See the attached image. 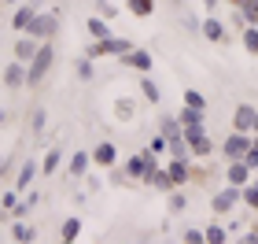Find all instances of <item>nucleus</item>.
Listing matches in <instances>:
<instances>
[{"label": "nucleus", "instance_id": "1", "mask_svg": "<svg viewBox=\"0 0 258 244\" xmlns=\"http://www.w3.org/2000/svg\"><path fill=\"white\" fill-rule=\"evenodd\" d=\"M162 167V163H159V156L155 152H151V148L144 144V148H140V152H133V156H129L125 159V170H129V178H133V181H151V174H155Z\"/></svg>", "mask_w": 258, "mask_h": 244}, {"label": "nucleus", "instance_id": "2", "mask_svg": "<svg viewBox=\"0 0 258 244\" xmlns=\"http://www.w3.org/2000/svg\"><path fill=\"white\" fill-rule=\"evenodd\" d=\"M52 67H55V41H44V44H41V52L30 60V78H26V89H37L41 81L52 74Z\"/></svg>", "mask_w": 258, "mask_h": 244}, {"label": "nucleus", "instance_id": "3", "mask_svg": "<svg viewBox=\"0 0 258 244\" xmlns=\"http://www.w3.org/2000/svg\"><path fill=\"white\" fill-rule=\"evenodd\" d=\"M184 141H188V148H192L196 159H207V156L218 152V141L207 133V126H184Z\"/></svg>", "mask_w": 258, "mask_h": 244}, {"label": "nucleus", "instance_id": "4", "mask_svg": "<svg viewBox=\"0 0 258 244\" xmlns=\"http://www.w3.org/2000/svg\"><path fill=\"white\" fill-rule=\"evenodd\" d=\"M251 144H254V133H243V130H232L225 141L218 144V152L225 156V163H232V159H243L251 152Z\"/></svg>", "mask_w": 258, "mask_h": 244}, {"label": "nucleus", "instance_id": "5", "mask_svg": "<svg viewBox=\"0 0 258 244\" xmlns=\"http://www.w3.org/2000/svg\"><path fill=\"white\" fill-rule=\"evenodd\" d=\"M59 26H63V8H44L41 15H37V22H33V37H41V41H55V33H59Z\"/></svg>", "mask_w": 258, "mask_h": 244}, {"label": "nucleus", "instance_id": "6", "mask_svg": "<svg viewBox=\"0 0 258 244\" xmlns=\"http://www.w3.org/2000/svg\"><path fill=\"white\" fill-rule=\"evenodd\" d=\"M236 204H243V185H225V189L210 200L214 215H221V218H229L232 211H236Z\"/></svg>", "mask_w": 258, "mask_h": 244}, {"label": "nucleus", "instance_id": "7", "mask_svg": "<svg viewBox=\"0 0 258 244\" xmlns=\"http://www.w3.org/2000/svg\"><path fill=\"white\" fill-rule=\"evenodd\" d=\"M203 37L210 41V44H232V30H229V22H221L214 11L203 19Z\"/></svg>", "mask_w": 258, "mask_h": 244}, {"label": "nucleus", "instance_id": "8", "mask_svg": "<svg viewBox=\"0 0 258 244\" xmlns=\"http://www.w3.org/2000/svg\"><path fill=\"white\" fill-rule=\"evenodd\" d=\"M92 167H96V163H92V148H78V152H70V159H67V178H85Z\"/></svg>", "mask_w": 258, "mask_h": 244}, {"label": "nucleus", "instance_id": "9", "mask_svg": "<svg viewBox=\"0 0 258 244\" xmlns=\"http://www.w3.org/2000/svg\"><path fill=\"white\" fill-rule=\"evenodd\" d=\"M118 63H122V67H133V71H140V74H151V67H155V56H151L148 48H133V52L118 56Z\"/></svg>", "mask_w": 258, "mask_h": 244}, {"label": "nucleus", "instance_id": "10", "mask_svg": "<svg viewBox=\"0 0 258 244\" xmlns=\"http://www.w3.org/2000/svg\"><path fill=\"white\" fill-rule=\"evenodd\" d=\"M37 15H41V11L33 8V4H19L15 15H11V30H15V33H30L33 22H37Z\"/></svg>", "mask_w": 258, "mask_h": 244}, {"label": "nucleus", "instance_id": "11", "mask_svg": "<svg viewBox=\"0 0 258 244\" xmlns=\"http://www.w3.org/2000/svg\"><path fill=\"white\" fill-rule=\"evenodd\" d=\"M225 181L229 185H247V181H254V167L247 159H232L225 167Z\"/></svg>", "mask_w": 258, "mask_h": 244}, {"label": "nucleus", "instance_id": "12", "mask_svg": "<svg viewBox=\"0 0 258 244\" xmlns=\"http://www.w3.org/2000/svg\"><path fill=\"white\" fill-rule=\"evenodd\" d=\"M37 178H41V163H37V159H26V163L15 170V189L26 192V189H33V181H37Z\"/></svg>", "mask_w": 258, "mask_h": 244}, {"label": "nucleus", "instance_id": "13", "mask_svg": "<svg viewBox=\"0 0 258 244\" xmlns=\"http://www.w3.org/2000/svg\"><path fill=\"white\" fill-rule=\"evenodd\" d=\"M92 163H96L100 170H111L114 163H118V144H111V141L92 144Z\"/></svg>", "mask_w": 258, "mask_h": 244}, {"label": "nucleus", "instance_id": "14", "mask_svg": "<svg viewBox=\"0 0 258 244\" xmlns=\"http://www.w3.org/2000/svg\"><path fill=\"white\" fill-rule=\"evenodd\" d=\"M37 204H41V192L37 189H26V192H22V200L11 207V211H4V218H8V222H11V218H30V211Z\"/></svg>", "mask_w": 258, "mask_h": 244}, {"label": "nucleus", "instance_id": "15", "mask_svg": "<svg viewBox=\"0 0 258 244\" xmlns=\"http://www.w3.org/2000/svg\"><path fill=\"white\" fill-rule=\"evenodd\" d=\"M254 104H236L232 108V130H243V133H254Z\"/></svg>", "mask_w": 258, "mask_h": 244}, {"label": "nucleus", "instance_id": "16", "mask_svg": "<svg viewBox=\"0 0 258 244\" xmlns=\"http://www.w3.org/2000/svg\"><path fill=\"white\" fill-rule=\"evenodd\" d=\"M85 33H89L92 41H107V37H114L111 19H103V15H96V11H92V15L85 19Z\"/></svg>", "mask_w": 258, "mask_h": 244}, {"label": "nucleus", "instance_id": "17", "mask_svg": "<svg viewBox=\"0 0 258 244\" xmlns=\"http://www.w3.org/2000/svg\"><path fill=\"white\" fill-rule=\"evenodd\" d=\"M192 163H196V159H173V156H170L166 170H170V178H173V185H177V189H184V185L192 181Z\"/></svg>", "mask_w": 258, "mask_h": 244}, {"label": "nucleus", "instance_id": "18", "mask_svg": "<svg viewBox=\"0 0 258 244\" xmlns=\"http://www.w3.org/2000/svg\"><path fill=\"white\" fill-rule=\"evenodd\" d=\"M15 244H33L37 240V226L26 222V218H11V233H8Z\"/></svg>", "mask_w": 258, "mask_h": 244}, {"label": "nucleus", "instance_id": "19", "mask_svg": "<svg viewBox=\"0 0 258 244\" xmlns=\"http://www.w3.org/2000/svg\"><path fill=\"white\" fill-rule=\"evenodd\" d=\"M59 167H63V148L59 144H48V152H44V159H41V174H44V178H52Z\"/></svg>", "mask_w": 258, "mask_h": 244}, {"label": "nucleus", "instance_id": "20", "mask_svg": "<svg viewBox=\"0 0 258 244\" xmlns=\"http://www.w3.org/2000/svg\"><path fill=\"white\" fill-rule=\"evenodd\" d=\"M159 133H166L170 141H177V137H184V122L177 115H159Z\"/></svg>", "mask_w": 258, "mask_h": 244}, {"label": "nucleus", "instance_id": "21", "mask_svg": "<svg viewBox=\"0 0 258 244\" xmlns=\"http://www.w3.org/2000/svg\"><path fill=\"white\" fill-rule=\"evenodd\" d=\"M140 96H144L148 104H155V108L162 104V89H159V81L151 74H140Z\"/></svg>", "mask_w": 258, "mask_h": 244}, {"label": "nucleus", "instance_id": "22", "mask_svg": "<svg viewBox=\"0 0 258 244\" xmlns=\"http://www.w3.org/2000/svg\"><path fill=\"white\" fill-rule=\"evenodd\" d=\"M78 237H81V218H78V215L63 218V222H59V240H63V244H74Z\"/></svg>", "mask_w": 258, "mask_h": 244}, {"label": "nucleus", "instance_id": "23", "mask_svg": "<svg viewBox=\"0 0 258 244\" xmlns=\"http://www.w3.org/2000/svg\"><path fill=\"white\" fill-rule=\"evenodd\" d=\"M177 119L184 126H207V111H199V108H188V104H181L177 108Z\"/></svg>", "mask_w": 258, "mask_h": 244}, {"label": "nucleus", "instance_id": "24", "mask_svg": "<svg viewBox=\"0 0 258 244\" xmlns=\"http://www.w3.org/2000/svg\"><path fill=\"white\" fill-rule=\"evenodd\" d=\"M151 189H155V192H173V189H177V185H173V178H170V170L166 167H159L155 174H151Z\"/></svg>", "mask_w": 258, "mask_h": 244}, {"label": "nucleus", "instance_id": "25", "mask_svg": "<svg viewBox=\"0 0 258 244\" xmlns=\"http://www.w3.org/2000/svg\"><path fill=\"white\" fill-rule=\"evenodd\" d=\"M207 244H229L232 233H229V226H221V222H207Z\"/></svg>", "mask_w": 258, "mask_h": 244}, {"label": "nucleus", "instance_id": "26", "mask_svg": "<svg viewBox=\"0 0 258 244\" xmlns=\"http://www.w3.org/2000/svg\"><path fill=\"white\" fill-rule=\"evenodd\" d=\"M44 130H48V111H44V108H33V111H30V133L41 137Z\"/></svg>", "mask_w": 258, "mask_h": 244}, {"label": "nucleus", "instance_id": "27", "mask_svg": "<svg viewBox=\"0 0 258 244\" xmlns=\"http://www.w3.org/2000/svg\"><path fill=\"white\" fill-rule=\"evenodd\" d=\"M74 74H78L81 81H92V78H96V60H89V56H81V60L74 63Z\"/></svg>", "mask_w": 258, "mask_h": 244}, {"label": "nucleus", "instance_id": "28", "mask_svg": "<svg viewBox=\"0 0 258 244\" xmlns=\"http://www.w3.org/2000/svg\"><path fill=\"white\" fill-rule=\"evenodd\" d=\"M125 8L133 11L137 19H148V15H155V0H125Z\"/></svg>", "mask_w": 258, "mask_h": 244}, {"label": "nucleus", "instance_id": "29", "mask_svg": "<svg viewBox=\"0 0 258 244\" xmlns=\"http://www.w3.org/2000/svg\"><path fill=\"white\" fill-rule=\"evenodd\" d=\"M170 200H166V207H170V215H181V211H188V196H184L181 189H173V192H166Z\"/></svg>", "mask_w": 258, "mask_h": 244}, {"label": "nucleus", "instance_id": "30", "mask_svg": "<svg viewBox=\"0 0 258 244\" xmlns=\"http://www.w3.org/2000/svg\"><path fill=\"white\" fill-rule=\"evenodd\" d=\"M114 111H118L122 122H129V119H133V111H137V100L133 96H118V100H114Z\"/></svg>", "mask_w": 258, "mask_h": 244}, {"label": "nucleus", "instance_id": "31", "mask_svg": "<svg viewBox=\"0 0 258 244\" xmlns=\"http://www.w3.org/2000/svg\"><path fill=\"white\" fill-rule=\"evenodd\" d=\"M240 44H243V52H251V56H258V26H247L240 33Z\"/></svg>", "mask_w": 258, "mask_h": 244}, {"label": "nucleus", "instance_id": "32", "mask_svg": "<svg viewBox=\"0 0 258 244\" xmlns=\"http://www.w3.org/2000/svg\"><path fill=\"white\" fill-rule=\"evenodd\" d=\"M181 104H188V108L207 111V92H199V89H184V100H181Z\"/></svg>", "mask_w": 258, "mask_h": 244}, {"label": "nucleus", "instance_id": "33", "mask_svg": "<svg viewBox=\"0 0 258 244\" xmlns=\"http://www.w3.org/2000/svg\"><path fill=\"white\" fill-rule=\"evenodd\" d=\"M19 200H22V192L15 189V185H11V189H4V192H0V211H11Z\"/></svg>", "mask_w": 258, "mask_h": 244}, {"label": "nucleus", "instance_id": "34", "mask_svg": "<svg viewBox=\"0 0 258 244\" xmlns=\"http://www.w3.org/2000/svg\"><path fill=\"white\" fill-rule=\"evenodd\" d=\"M181 22H184V30H188L192 37H203V19H196L192 11H184V15H181Z\"/></svg>", "mask_w": 258, "mask_h": 244}, {"label": "nucleus", "instance_id": "35", "mask_svg": "<svg viewBox=\"0 0 258 244\" xmlns=\"http://www.w3.org/2000/svg\"><path fill=\"white\" fill-rule=\"evenodd\" d=\"M148 148H151L155 156H170V137H166V133H155V137L148 141Z\"/></svg>", "mask_w": 258, "mask_h": 244}, {"label": "nucleus", "instance_id": "36", "mask_svg": "<svg viewBox=\"0 0 258 244\" xmlns=\"http://www.w3.org/2000/svg\"><path fill=\"white\" fill-rule=\"evenodd\" d=\"M229 26H232V30H240V33L251 26V22H247V15H243V11H240L236 4H232V11H229Z\"/></svg>", "mask_w": 258, "mask_h": 244}, {"label": "nucleus", "instance_id": "37", "mask_svg": "<svg viewBox=\"0 0 258 244\" xmlns=\"http://www.w3.org/2000/svg\"><path fill=\"white\" fill-rule=\"evenodd\" d=\"M243 204H247L251 211H258V181H247V185H243Z\"/></svg>", "mask_w": 258, "mask_h": 244}, {"label": "nucleus", "instance_id": "38", "mask_svg": "<svg viewBox=\"0 0 258 244\" xmlns=\"http://www.w3.org/2000/svg\"><path fill=\"white\" fill-rule=\"evenodd\" d=\"M236 8L243 11V15H247V22H251V26H258V0H240Z\"/></svg>", "mask_w": 258, "mask_h": 244}, {"label": "nucleus", "instance_id": "39", "mask_svg": "<svg viewBox=\"0 0 258 244\" xmlns=\"http://www.w3.org/2000/svg\"><path fill=\"white\" fill-rule=\"evenodd\" d=\"M181 240L184 244H207V229H196L192 226V229H184V233H181Z\"/></svg>", "mask_w": 258, "mask_h": 244}, {"label": "nucleus", "instance_id": "40", "mask_svg": "<svg viewBox=\"0 0 258 244\" xmlns=\"http://www.w3.org/2000/svg\"><path fill=\"white\" fill-rule=\"evenodd\" d=\"M96 15H103V19L114 22V19H118V8H114L111 0H96Z\"/></svg>", "mask_w": 258, "mask_h": 244}, {"label": "nucleus", "instance_id": "41", "mask_svg": "<svg viewBox=\"0 0 258 244\" xmlns=\"http://www.w3.org/2000/svg\"><path fill=\"white\" fill-rule=\"evenodd\" d=\"M225 226H229L232 240H236V237H240V229H243V218H232V215H229V222H225Z\"/></svg>", "mask_w": 258, "mask_h": 244}, {"label": "nucleus", "instance_id": "42", "mask_svg": "<svg viewBox=\"0 0 258 244\" xmlns=\"http://www.w3.org/2000/svg\"><path fill=\"white\" fill-rule=\"evenodd\" d=\"M85 185H89V192H100V189H103V178H96V174H85Z\"/></svg>", "mask_w": 258, "mask_h": 244}, {"label": "nucleus", "instance_id": "43", "mask_svg": "<svg viewBox=\"0 0 258 244\" xmlns=\"http://www.w3.org/2000/svg\"><path fill=\"white\" fill-rule=\"evenodd\" d=\"M236 240H243V244H258V226H251L247 233H240Z\"/></svg>", "mask_w": 258, "mask_h": 244}, {"label": "nucleus", "instance_id": "44", "mask_svg": "<svg viewBox=\"0 0 258 244\" xmlns=\"http://www.w3.org/2000/svg\"><path fill=\"white\" fill-rule=\"evenodd\" d=\"M26 4H33L37 11H44V8H48V0H26Z\"/></svg>", "mask_w": 258, "mask_h": 244}, {"label": "nucleus", "instance_id": "45", "mask_svg": "<svg viewBox=\"0 0 258 244\" xmlns=\"http://www.w3.org/2000/svg\"><path fill=\"white\" fill-rule=\"evenodd\" d=\"M203 8H207V15H210V11H218V0H203Z\"/></svg>", "mask_w": 258, "mask_h": 244}, {"label": "nucleus", "instance_id": "46", "mask_svg": "<svg viewBox=\"0 0 258 244\" xmlns=\"http://www.w3.org/2000/svg\"><path fill=\"white\" fill-rule=\"evenodd\" d=\"M4 4H8V8H19V4H22V0H4Z\"/></svg>", "mask_w": 258, "mask_h": 244}, {"label": "nucleus", "instance_id": "47", "mask_svg": "<svg viewBox=\"0 0 258 244\" xmlns=\"http://www.w3.org/2000/svg\"><path fill=\"white\" fill-rule=\"evenodd\" d=\"M254 133H258V111H254Z\"/></svg>", "mask_w": 258, "mask_h": 244}, {"label": "nucleus", "instance_id": "48", "mask_svg": "<svg viewBox=\"0 0 258 244\" xmlns=\"http://www.w3.org/2000/svg\"><path fill=\"white\" fill-rule=\"evenodd\" d=\"M254 148H258V133H254Z\"/></svg>", "mask_w": 258, "mask_h": 244}, {"label": "nucleus", "instance_id": "49", "mask_svg": "<svg viewBox=\"0 0 258 244\" xmlns=\"http://www.w3.org/2000/svg\"><path fill=\"white\" fill-rule=\"evenodd\" d=\"M254 178H258V170H254Z\"/></svg>", "mask_w": 258, "mask_h": 244}, {"label": "nucleus", "instance_id": "50", "mask_svg": "<svg viewBox=\"0 0 258 244\" xmlns=\"http://www.w3.org/2000/svg\"><path fill=\"white\" fill-rule=\"evenodd\" d=\"M170 4H173V0H170Z\"/></svg>", "mask_w": 258, "mask_h": 244}]
</instances>
